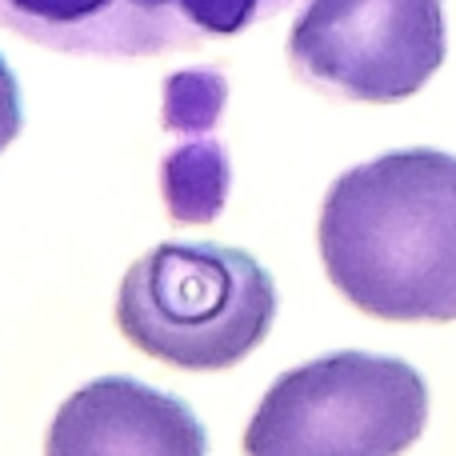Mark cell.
<instances>
[{
  "label": "cell",
  "mask_w": 456,
  "mask_h": 456,
  "mask_svg": "<svg viewBox=\"0 0 456 456\" xmlns=\"http://www.w3.org/2000/svg\"><path fill=\"white\" fill-rule=\"evenodd\" d=\"M321 260L337 292L380 321H456V157L401 149L332 181Z\"/></svg>",
  "instance_id": "1"
},
{
  "label": "cell",
  "mask_w": 456,
  "mask_h": 456,
  "mask_svg": "<svg viewBox=\"0 0 456 456\" xmlns=\"http://www.w3.org/2000/svg\"><path fill=\"white\" fill-rule=\"evenodd\" d=\"M276 321V284L256 256L208 240L144 252L117 292V324L152 361L189 372L240 364Z\"/></svg>",
  "instance_id": "2"
},
{
  "label": "cell",
  "mask_w": 456,
  "mask_h": 456,
  "mask_svg": "<svg viewBox=\"0 0 456 456\" xmlns=\"http://www.w3.org/2000/svg\"><path fill=\"white\" fill-rule=\"evenodd\" d=\"M428 420V385L409 361L329 353L268 385L244 456H401Z\"/></svg>",
  "instance_id": "3"
},
{
  "label": "cell",
  "mask_w": 456,
  "mask_h": 456,
  "mask_svg": "<svg viewBox=\"0 0 456 456\" xmlns=\"http://www.w3.org/2000/svg\"><path fill=\"white\" fill-rule=\"evenodd\" d=\"M289 64L340 101H404L444 64V8L441 0H308L289 32Z\"/></svg>",
  "instance_id": "4"
},
{
  "label": "cell",
  "mask_w": 456,
  "mask_h": 456,
  "mask_svg": "<svg viewBox=\"0 0 456 456\" xmlns=\"http://www.w3.org/2000/svg\"><path fill=\"white\" fill-rule=\"evenodd\" d=\"M300 0H0V28L72 56H165L224 40Z\"/></svg>",
  "instance_id": "5"
},
{
  "label": "cell",
  "mask_w": 456,
  "mask_h": 456,
  "mask_svg": "<svg viewBox=\"0 0 456 456\" xmlns=\"http://www.w3.org/2000/svg\"><path fill=\"white\" fill-rule=\"evenodd\" d=\"M45 456H208V433L181 396L101 377L56 409Z\"/></svg>",
  "instance_id": "6"
},
{
  "label": "cell",
  "mask_w": 456,
  "mask_h": 456,
  "mask_svg": "<svg viewBox=\"0 0 456 456\" xmlns=\"http://www.w3.org/2000/svg\"><path fill=\"white\" fill-rule=\"evenodd\" d=\"M228 85L213 69L173 72L165 85V128L176 144L165 152V200L176 224H208L228 197V157L213 128L221 125Z\"/></svg>",
  "instance_id": "7"
},
{
  "label": "cell",
  "mask_w": 456,
  "mask_h": 456,
  "mask_svg": "<svg viewBox=\"0 0 456 456\" xmlns=\"http://www.w3.org/2000/svg\"><path fill=\"white\" fill-rule=\"evenodd\" d=\"M24 128V104H20V85H16L8 61L0 56V152L20 136Z\"/></svg>",
  "instance_id": "8"
}]
</instances>
